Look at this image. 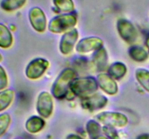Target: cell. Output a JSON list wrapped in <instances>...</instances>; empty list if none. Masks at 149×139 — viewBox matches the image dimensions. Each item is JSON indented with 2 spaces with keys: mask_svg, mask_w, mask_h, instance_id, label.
I'll list each match as a JSON object with an SVG mask.
<instances>
[{
  "mask_svg": "<svg viewBox=\"0 0 149 139\" xmlns=\"http://www.w3.org/2000/svg\"><path fill=\"white\" fill-rule=\"evenodd\" d=\"M76 76V72L73 70L68 68L63 70L53 84L52 90V95L59 99L64 98L68 94L71 83L75 79Z\"/></svg>",
  "mask_w": 149,
  "mask_h": 139,
  "instance_id": "1",
  "label": "cell"
},
{
  "mask_svg": "<svg viewBox=\"0 0 149 139\" xmlns=\"http://www.w3.org/2000/svg\"><path fill=\"white\" fill-rule=\"evenodd\" d=\"M98 88L97 81L92 77L74 79L70 85V90L75 95L83 98L90 96Z\"/></svg>",
  "mask_w": 149,
  "mask_h": 139,
  "instance_id": "2",
  "label": "cell"
},
{
  "mask_svg": "<svg viewBox=\"0 0 149 139\" xmlns=\"http://www.w3.org/2000/svg\"><path fill=\"white\" fill-rule=\"evenodd\" d=\"M77 23V16L74 13L62 14L53 17L49 21L48 29L53 33H62L74 28Z\"/></svg>",
  "mask_w": 149,
  "mask_h": 139,
  "instance_id": "3",
  "label": "cell"
},
{
  "mask_svg": "<svg viewBox=\"0 0 149 139\" xmlns=\"http://www.w3.org/2000/svg\"><path fill=\"white\" fill-rule=\"evenodd\" d=\"M97 121L103 123L105 126L111 127H123L127 125L128 119L125 114L113 111H104L97 114Z\"/></svg>",
  "mask_w": 149,
  "mask_h": 139,
  "instance_id": "4",
  "label": "cell"
},
{
  "mask_svg": "<svg viewBox=\"0 0 149 139\" xmlns=\"http://www.w3.org/2000/svg\"><path fill=\"white\" fill-rule=\"evenodd\" d=\"M117 30L122 39L128 43H132L138 39V30L134 25L126 19H120L117 22Z\"/></svg>",
  "mask_w": 149,
  "mask_h": 139,
  "instance_id": "5",
  "label": "cell"
},
{
  "mask_svg": "<svg viewBox=\"0 0 149 139\" xmlns=\"http://www.w3.org/2000/svg\"><path fill=\"white\" fill-rule=\"evenodd\" d=\"M49 63L47 59L43 58H36L28 65L26 69V76L29 79H38L45 74L49 67Z\"/></svg>",
  "mask_w": 149,
  "mask_h": 139,
  "instance_id": "6",
  "label": "cell"
},
{
  "mask_svg": "<svg viewBox=\"0 0 149 139\" xmlns=\"http://www.w3.org/2000/svg\"><path fill=\"white\" fill-rule=\"evenodd\" d=\"M29 18L32 28L39 33L46 30L47 22L45 12L38 7H32L29 12Z\"/></svg>",
  "mask_w": 149,
  "mask_h": 139,
  "instance_id": "7",
  "label": "cell"
},
{
  "mask_svg": "<svg viewBox=\"0 0 149 139\" xmlns=\"http://www.w3.org/2000/svg\"><path fill=\"white\" fill-rule=\"evenodd\" d=\"M36 110L39 115L48 118L53 110V101L52 95L48 92H42L39 95L36 103Z\"/></svg>",
  "mask_w": 149,
  "mask_h": 139,
  "instance_id": "8",
  "label": "cell"
},
{
  "mask_svg": "<svg viewBox=\"0 0 149 139\" xmlns=\"http://www.w3.org/2000/svg\"><path fill=\"white\" fill-rule=\"evenodd\" d=\"M79 37V32L76 28L68 30L63 34L60 43V50L63 54H68L74 49Z\"/></svg>",
  "mask_w": 149,
  "mask_h": 139,
  "instance_id": "9",
  "label": "cell"
},
{
  "mask_svg": "<svg viewBox=\"0 0 149 139\" xmlns=\"http://www.w3.org/2000/svg\"><path fill=\"white\" fill-rule=\"evenodd\" d=\"M103 44L102 39L97 37H87L81 39L77 44L76 50L79 53H87L98 50Z\"/></svg>",
  "mask_w": 149,
  "mask_h": 139,
  "instance_id": "10",
  "label": "cell"
},
{
  "mask_svg": "<svg viewBox=\"0 0 149 139\" xmlns=\"http://www.w3.org/2000/svg\"><path fill=\"white\" fill-rule=\"evenodd\" d=\"M107 98L101 94H94L86 97L82 101V106L90 111H95L103 108L107 104Z\"/></svg>",
  "mask_w": 149,
  "mask_h": 139,
  "instance_id": "11",
  "label": "cell"
},
{
  "mask_svg": "<svg viewBox=\"0 0 149 139\" xmlns=\"http://www.w3.org/2000/svg\"><path fill=\"white\" fill-rule=\"evenodd\" d=\"M97 83L100 88L109 95H114L117 93V84L109 75L100 74L97 76Z\"/></svg>",
  "mask_w": 149,
  "mask_h": 139,
  "instance_id": "12",
  "label": "cell"
},
{
  "mask_svg": "<svg viewBox=\"0 0 149 139\" xmlns=\"http://www.w3.org/2000/svg\"><path fill=\"white\" fill-rule=\"evenodd\" d=\"M45 125V120L40 117L33 116L27 120L26 123V128L30 133H37L44 128Z\"/></svg>",
  "mask_w": 149,
  "mask_h": 139,
  "instance_id": "13",
  "label": "cell"
},
{
  "mask_svg": "<svg viewBox=\"0 0 149 139\" xmlns=\"http://www.w3.org/2000/svg\"><path fill=\"white\" fill-rule=\"evenodd\" d=\"M13 37L10 29L5 25L0 23V47L8 49L13 45Z\"/></svg>",
  "mask_w": 149,
  "mask_h": 139,
  "instance_id": "14",
  "label": "cell"
},
{
  "mask_svg": "<svg viewBox=\"0 0 149 139\" xmlns=\"http://www.w3.org/2000/svg\"><path fill=\"white\" fill-rule=\"evenodd\" d=\"M93 61L99 70L105 69L108 62V54L104 48H100L93 55Z\"/></svg>",
  "mask_w": 149,
  "mask_h": 139,
  "instance_id": "15",
  "label": "cell"
},
{
  "mask_svg": "<svg viewBox=\"0 0 149 139\" xmlns=\"http://www.w3.org/2000/svg\"><path fill=\"white\" fill-rule=\"evenodd\" d=\"M57 10L63 14L73 13L75 10V4L73 0H52Z\"/></svg>",
  "mask_w": 149,
  "mask_h": 139,
  "instance_id": "16",
  "label": "cell"
},
{
  "mask_svg": "<svg viewBox=\"0 0 149 139\" xmlns=\"http://www.w3.org/2000/svg\"><path fill=\"white\" fill-rule=\"evenodd\" d=\"M15 97L14 91L11 89L0 91V111L8 108L13 102Z\"/></svg>",
  "mask_w": 149,
  "mask_h": 139,
  "instance_id": "17",
  "label": "cell"
},
{
  "mask_svg": "<svg viewBox=\"0 0 149 139\" xmlns=\"http://www.w3.org/2000/svg\"><path fill=\"white\" fill-rule=\"evenodd\" d=\"M127 67L121 62H115L112 64L109 69V74L114 79H121L127 73Z\"/></svg>",
  "mask_w": 149,
  "mask_h": 139,
  "instance_id": "18",
  "label": "cell"
},
{
  "mask_svg": "<svg viewBox=\"0 0 149 139\" xmlns=\"http://www.w3.org/2000/svg\"><path fill=\"white\" fill-rule=\"evenodd\" d=\"M27 0H2L1 7L6 12H14L22 8L26 4Z\"/></svg>",
  "mask_w": 149,
  "mask_h": 139,
  "instance_id": "19",
  "label": "cell"
},
{
  "mask_svg": "<svg viewBox=\"0 0 149 139\" xmlns=\"http://www.w3.org/2000/svg\"><path fill=\"white\" fill-rule=\"evenodd\" d=\"M130 57L137 62H143L148 57V52L144 48L138 46H133L129 49Z\"/></svg>",
  "mask_w": 149,
  "mask_h": 139,
  "instance_id": "20",
  "label": "cell"
},
{
  "mask_svg": "<svg viewBox=\"0 0 149 139\" xmlns=\"http://www.w3.org/2000/svg\"><path fill=\"white\" fill-rule=\"evenodd\" d=\"M137 81L146 91L149 92V70L140 68L135 72Z\"/></svg>",
  "mask_w": 149,
  "mask_h": 139,
  "instance_id": "21",
  "label": "cell"
},
{
  "mask_svg": "<svg viewBox=\"0 0 149 139\" xmlns=\"http://www.w3.org/2000/svg\"><path fill=\"white\" fill-rule=\"evenodd\" d=\"M86 129L89 136L93 139H95L98 137L101 130V127L98 122L94 120H90L86 125Z\"/></svg>",
  "mask_w": 149,
  "mask_h": 139,
  "instance_id": "22",
  "label": "cell"
},
{
  "mask_svg": "<svg viewBox=\"0 0 149 139\" xmlns=\"http://www.w3.org/2000/svg\"><path fill=\"white\" fill-rule=\"evenodd\" d=\"M10 123H11V117L10 114L7 113L0 114V137L6 133L7 129L10 127Z\"/></svg>",
  "mask_w": 149,
  "mask_h": 139,
  "instance_id": "23",
  "label": "cell"
},
{
  "mask_svg": "<svg viewBox=\"0 0 149 139\" xmlns=\"http://www.w3.org/2000/svg\"><path fill=\"white\" fill-rule=\"evenodd\" d=\"M8 85V78L5 70L0 65V91H4Z\"/></svg>",
  "mask_w": 149,
  "mask_h": 139,
  "instance_id": "24",
  "label": "cell"
},
{
  "mask_svg": "<svg viewBox=\"0 0 149 139\" xmlns=\"http://www.w3.org/2000/svg\"><path fill=\"white\" fill-rule=\"evenodd\" d=\"M103 132L106 133L108 138L109 139H119V135L117 134L116 131L115 130L114 127H109V126H104L103 128Z\"/></svg>",
  "mask_w": 149,
  "mask_h": 139,
  "instance_id": "25",
  "label": "cell"
},
{
  "mask_svg": "<svg viewBox=\"0 0 149 139\" xmlns=\"http://www.w3.org/2000/svg\"><path fill=\"white\" fill-rule=\"evenodd\" d=\"M66 139H83L82 138L80 137L79 136L76 134H70L68 135Z\"/></svg>",
  "mask_w": 149,
  "mask_h": 139,
  "instance_id": "26",
  "label": "cell"
},
{
  "mask_svg": "<svg viewBox=\"0 0 149 139\" xmlns=\"http://www.w3.org/2000/svg\"><path fill=\"white\" fill-rule=\"evenodd\" d=\"M138 139H149V133H144L138 136Z\"/></svg>",
  "mask_w": 149,
  "mask_h": 139,
  "instance_id": "27",
  "label": "cell"
},
{
  "mask_svg": "<svg viewBox=\"0 0 149 139\" xmlns=\"http://www.w3.org/2000/svg\"><path fill=\"white\" fill-rule=\"evenodd\" d=\"M95 139H109V138H108L105 137V136H98V137L96 138Z\"/></svg>",
  "mask_w": 149,
  "mask_h": 139,
  "instance_id": "28",
  "label": "cell"
},
{
  "mask_svg": "<svg viewBox=\"0 0 149 139\" xmlns=\"http://www.w3.org/2000/svg\"><path fill=\"white\" fill-rule=\"evenodd\" d=\"M146 44L147 48H148V49L149 50V36L148 37V39H147L146 43Z\"/></svg>",
  "mask_w": 149,
  "mask_h": 139,
  "instance_id": "29",
  "label": "cell"
},
{
  "mask_svg": "<svg viewBox=\"0 0 149 139\" xmlns=\"http://www.w3.org/2000/svg\"><path fill=\"white\" fill-rule=\"evenodd\" d=\"M2 59H3L2 56H1V54H0V62H1V61H2Z\"/></svg>",
  "mask_w": 149,
  "mask_h": 139,
  "instance_id": "30",
  "label": "cell"
},
{
  "mask_svg": "<svg viewBox=\"0 0 149 139\" xmlns=\"http://www.w3.org/2000/svg\"><path fill=\"white\" fill-rule=\"evenodd\" d=\"M15 139H20V138H15Z\"/></svg>",
  "mask_w": 149,
  "mask_h": 139,
  "instance_id": "31",
  "label": "cell"
}]
</instances>
